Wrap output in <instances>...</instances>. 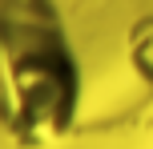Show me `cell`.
<instances>
[{
    "label": "cell",
    "instance_id": "7a4b0ae2",
    "mask_svg": "<svg viewBox=\"0 0 153 149\" xmlns=\"http://www.w3.org/2000/svg\"><path fill=\"white\" fill-rule=\"evenodd\" d=\"M125 61L129 73L153 93V12H141L125 28Z\"/></svg>",
    "mask_w": 153,
    "mask_h": 149
},
{
    "label": "cell",
    "instance_id": "6da1fadb",
    "mask_svg": "<svg viewBox=\"0 0 153 149\" xmlns=\"http://www.w3.org/2000/svg\"><path fill=\"white\" fill-rule=\"evenodd\" d=\"M85 69L56 0H0V133L48 149L76 129Z\"/></svg>",
    "mask_w": 153,
    "mask_h": 149
}]
</instances>
